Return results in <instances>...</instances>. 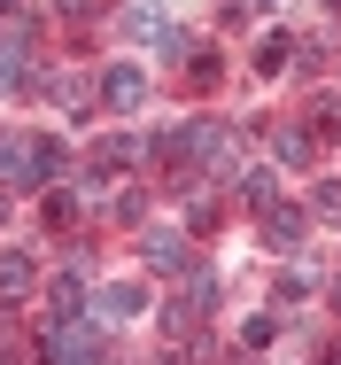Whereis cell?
Returning a JSON list of instances; mask_svg holds the SVG:
<instances>
[{"mask_svg":"<svg viewBox=\"0 0 341 365\" xmlns=\"http://www.w3.org/2000/svg\"><path fill=\"white\" fill-rule=\"evenodd\" d=\"M63 171V140H31V133H0V187H47Z\"/></svg>","mask_w":341,"mask_h":365,"instance_id":"6da1fadb","label":"cell"},{"mask_svg":"<svg viewBox=\"0 0 341 365\" xmlns=\"http://www.w3.org/2000/svg\"><path fill=\"white\" fill-rule=\"evenodd\" d=\"M39 358H47V365H93V358H101V319H93V311L47 319V327H39Z\"/></svg>","mask_w":341,"mask_h":365,"instance_id":"7a4b0ae2","label":"cell"},{"mask_svg":"<svg viewBox=\"0 0 341 365\" xmlns=\"http://www.w3.org/2000/svg\"><path fill=\"white\" fill-rule=\"evenodd\" d=\"M217 295H225V280H217L209 264H194V272H187V295H179V303H163V334H187V327H202L209 311H217Z\"/></svg>","mask_w":341,"mask_h":365,"instance_id":"3957f363","label":"cell"},{"mask_svg":"<svg viewBox=\"0 0 341 365\" xmlns=\"http://www.w3.org/2000/svg\"><path fill=\"white\" fill-rule=\"evenodd\" d=\"M140 264H147V272H194V241H187L179 225H147V233H140Z\"/></svg>","mask_w":341,"mask_h":365,"instance_id":"277c9868","label":"cell"},{"mask_svg":"<svg viewBox=\"0 0 341 365\" xmlns=\"http://www.w3.org/2000/svg\"><path fill=\"white\" fill-rule=\"evenodd\" d=\"M140 101H147V71L109 63V71H101V109H117V117H125V109H140Z\"/></svg>","mask_w":341,"mask_h":365,"instance_id":"5b68a950","label":"cell"},{"mask_svg":"<svg viewBox=\"0 0 341 365\" xmlns=\"http://www.w3.org/2000/svg\"><path fill=\"white\" fill-rule=\"evenodd\" d=\"M132 155H140V140H132V133H101V148L85 155V179H109V171H125Z\"/></svg>","mask_w":341,"mask_h":365,"instance_id":"8992f818","label":"cell"},{"mask_svg":"<svg viewBox=\"0 0 341 365\" xmlns=\"http://www.w3.org/2000/svg\"><path fill=\"white\" fill-rule=\"evenodd\" d=\"M295 55H303V39H287V31H264V39H256V71L264 78L295 71Z\"/></svg>","mask_w":341,"mask_h":365,"instance_id":"52a82bcc","label":"cell"},{"mask_svg":"<svg viewBox=\"0 0 341 365\" xmlns=\"http://www.w3.org/2000/svg\"><path fill=\"white\" fill-rule=\"evenodd\" d=\"M272 155H279V163H318V133H303V125H272Z\"/></svg>","mask_w":341,"mask_h":365,"instance_id":"ba28073f","label":"cell"},{"mask_svg":"<svg viewBox=\"0 0 341 365\" xmlns=\"http://www.w3.org/2000/svg\"><path fill=\"white\" fill-rule=\"evenodd\" d=\"M140 311H147V288H132V280L101 288V303H93V319H140Z\"/></svg>","mask_w":341,"mask_h":365,"instance_id":"9c48e42d","label":"cell"},{"mask_svg":"<svg viewBox=\"0 0 341 365\" xmlns=\"http://www.w3.org/2000/svg\"><path fill=\"white\" fill-rule=\"evenodd\" d=\"M85 311V280H78V264H70L63 280H47V319H78Z\"/></svg>","mask_w":341,"mask_h":365,"instance_id":"30bf717a","label":"cell"},{"mask_svg":"<svg viewBox=\"0 0 341 365\" xmlns=\"http://www.w3.org/2000/svg\"><path fill=\"white\" fill-rule=\"evenodd\" d=\"M256 225H264V249H295V241H303V210H279L272 202Z\"/></svg>","mask_w":341,"mask_h":365,"instance_id":"8fae6325","label":"cell"},{"mask_svg":"<svg viewBox=\"0 0 341 365\" xmlns=\"http://www.w3.org/2000/svg\"><path fill=\"white\" fill-rule=\"evenodd\" d=\"M241 202H248V210L264 218V210L279 202V179H272V171H241Z\"/></svg>","mask_w":341,"mask_h":365,"instance_id":"7c38bea8","label":"cell"},{"mask_svg":"<svg viewBox=\"0 0 341 365\" xmlns=\"http://www.w3.org/2000/svg\"><path fill=\"white\" fill-rule=\"evenodd\" d=\"M23 288H31V257L8 249V257H0V295H23Z\"/></svg>","mask_w":341,"mask_h":365,"instance_id":"4fadbf2b","label":"cell"},{"mask_svg":"<svg viewBox=\"0 0 341 365\" xmlns=\"http://www.w3.org/2000/svg\"><path fill=\"white\" fill-rule=\"evenodd\" d=\"M125 31H132V39H163L171 24H163V8H125Z\"/></svg>","mask_w":341,"mask_h":365,"instance_id":"5bb4252c","label":"cell"},{"mask_svg":"<svg viewBox=\"0 0 341 365\" xmlns=\"http://www.w3.org/2000/svg\"><path fill=\"white\" fill-rule=\"evenodd\" d=\"M31 71H23V47H0V93H23Z\"/></svg>","mask_w":341,"mask_h":365,"instance_id":"9a60e30c","label":"cell"},{"mask_svg":"<svg viewBox=\"0 0 341 365\" xmlns=\"http://www.w3.org/2000/svg\"><path fill=\"white\" fill-rule=\"evenodd\" d=\"M140 210H147V195H140V187H125V195H109V202H101V218H117V225H132Z\"/></svg>","mask_w":341,"mask_h":365,"instance_id":"2e32d148","label":"cell"},{"mask_svg":"<svg viewBox=\"0 0 341 365\" xmlns=\"http://www.w3.org/2000/svg\"><path fill=\"white\" fill-rule=\"evenodd\" d=\"M16 358H23V319L0 311V365H16Z\"/></svg>","mask_w":341,"mask_h":365,"instance_id":"e0dca14e","label":"cell"},{"mask_svg":"<svg viewBox=\"0 0 341 365\" xmlns=\"http://www.w3.org/2000/svg\"><path fill=\"white\" fill-rule=\"evenodd\" d=\"M39 218H47V225H70V218H78V195H63V187H55V195L39 202Z\"/></svg>","mask_w":341,"mask_h":365,"instance_id":"ac0fdd59","label":"cell"},{"mask_svg":"<svg viewBox=\"0 0 341 365\" xmlns=\"http://www.w3.org/2000/svg\"><path fill=\"white\" fill-rule=\"evenodd\" d=\"M241 342H248V350H264V342H279V319H248V327H241Z\"/></svg>","mask_w":341,"mask_h":365,"instance_id":"d6986e66","label":"cell"},{"mask_svg":"<svg viewBox=\"0 0 341 365\" xmlns=\"http://www.w3.org/2000/svg\"><path fill=\"white\" fill-rule=\"evenodd\" d=\"M310 210H318V218H334V225H341V187H334V179H326V187L310 195Z\"/></svg>","mask_w":341,"mask_h":365,"instance_id":"ffe728a7","label":"cell"},{"mask_svg":"<svg viewBox=\"0 0 341 365\" xmlns=\"http://www.w3.org/2000/svg\"><path fill=\"white\" fill-rule=\"evenodd\" d=\"M55 8H63L70 24H85V16H93V0H55Z\"/></svg>","mask_w":341,"mask_h":365,"instance_id":"44dd1931","label":"cell"},{"mask_svg":"<svg viewBox=\"0 0 341 365\" xmlns=\"http://www.w3.org/2000/svg\"><path fill=\"white\" fill-rule=\"evenodd\" d=\"M241 8H272V0H241Z\"/></svg>","mask_w":341,"mask_h":365,"instance_id":"7402d4cb","label":"cell"},{"mask_svg":"<svg viewBox=\"0 0 341 365\" xmlns=\"http://www.w3.org/2000/svg\"><path fill=\"white\" fill-rule=\"evenodd\" d=\"M334 311H341V280H334Z\"/></svg>","mask_w":341,"mask_h":365,"instance_id":"603a6c76","label":"cell"},{"mask_svg":"<svg viewBox=\"0 0 341 365\" xmlns=\"http://www.w3.org/2000/svg\"><path fill=\"white\" fill-rule=\"evenodd\" d=\"M155 365H179V358H155Z\"/></svg>","mask_w":341,"mask_h":365,"instance_id":"cb8c5ba5","label":"cell"}]
</instances>
